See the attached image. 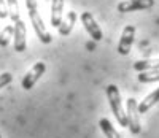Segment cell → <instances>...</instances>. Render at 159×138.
I'll return each instance as SVG.
<instances>
[{"mask_svg": "<svg viewBox=\"0 0 159 138\" xmlns=\"http://www.w3.org/2000/svg\"><path fill=\"white\" fill-rule=\"evenodd\" d=\"M157 102H159V87L154 89L151 94H148L147 97H145V99L139 103V111H140V114H145V113H147L151 106H154Z\"/></svg>", "mask_w": 159, "mask_h": 138, "instance_id": "obj_11", "label": "cell"}, {"mask_svg": "<svg viewBox=\"0 0 159 138\" xmlns=\"http://www.w3.org/2000/svg\"><path fill=\"white\" fill-rule=\"evenodd\" d=\"M46 72V65L45 62H37L30 70L25 73V76L22 78L21 81V86L24 91H30L35 84H37V81L40 79V76H43V73Z\"/></svg>", "mask_w": 159, "mask_h": 138, "instance_id": "obj_4", "label": "cell"}, {"mask_svg": "<svg viewBox=\"0 0 159 138\" xmlns=\"http://www.w3.org/2000/svg\"><path fill=\"white\" fill-rule=\"evenodd\" d=\"M137 78H139L140 82H156V81H159V68H156V70L140 72Z\"/></svg>", "mask_w": 159, "mask_h": 138, "instance_id": "obj_14", "label": "cell"}, {"mask_svg": "<svg viewBox=\"0 0 159 138\" xmlns=\"http://www.w3.org/2000/svg\"><path fill=\"white\" fill-rule=\"evenodd\" d=\"M25 7H27V11H29V18L32 21V25H34V30L38 37V40L42 41V43L48 45L52 41V37L51 33L46 30L45 27V22L42 19V16H40L38 13V7H37V0H25Z\"/></svg>", "mask_w": 159, "mask_h": 138, "instance_id": "obj_1", "label": "cell"}, {"mask_svg": "<svg viewBox=\"0 0 159 138\" xmlns=\"http://www.w3.org/2000/svg\"><path fill=\"white\" fill-rule=\"evenodd\" d=\"M13 40H15V51L24 52L27 48L25 43V24L22 19H18L15 22V33H13Z\"/></svg>", "mask_w": 159, "mask_h": 138, "instance_id": "obj_8", "label": "cell"}, {"mask_svg": "<svg viewBox=\"0 0 159 138\" xmlns=\"http://www.w3.org/2000/svg\"><path fill=\"white\" fill-rule=\"evenodd\" d=\"M81 22H83L84 29H86V32L91 35V38H92V40L100 41V40L103 38V33H102V30H100L99 24L96 22L94 16H92L89 11H84L83 15H81Z\"/></svg>", "mask_w": 159, "mask_h": 138, "instance_id": "obj_7", "label": "cell"}, {"mask_svg": "<svg viewBox=\"0 0 159 138\" xmlns=\"http://www.w3.org/2000/svg\"><path fill=\"white\" fill-rule=\"evenodd\" d=\"M13 81V75L11 73H2V75H0V89H3L5 86H8L10 84V82Z\"/></svg>", "mask_w": 159, "mask_h": 138, "instance_id": "obj_17", "label": "cell"}, {"mask_svg": "<svg viewBox=\"0 0 159 138\" xmlns=\"http://www.w3.org/2000/svg\"><path fill=\"white\" fill-rule=\"evenodd\" d=\"M126 116H127V127H129V130L134 135H139L140 130H142V126H140V111H139V103H137V100L134 97L127 99Z\"/></svg>", "mask_w": 159, "mask_h": 138, "instance_id": "obj_3", "label": "cell"}, {"mask_svg": "<svg viewBox=\"0 0 159 138\" xmlns=\"http://www.w3.org/2000/svg\"><path fill=\"white\" fill-rule=\"evenodd\" d=\"M99 127L105 133V136H107V138H123L121 135H119V132L113 127V124L110 122V119H107V118H102L99 121Z\"/></svg>", "mask_w": 159, "mask_h": 138, "instance_id": "obj_12", "label": "cell"}, {"mask_svg": "<svg viewBox=\"0 0 159 138\" xmlns=\"http://www.w3.org/2000/svg\"><path fill=\"white\" fill-rule=\"evenodd\" d=\"M107 97H108L110 108H111L118 124L121 127H127V116H126V109H124L123 102H121V94H119L118 86H115V84L107 86Z\"/></svg>", "mask_w": 159, "mask_h": 138, "instance_id": "obj_2", "label": "cell"}, {"mask_svg": "<svg viewBox=\"0 0 159 138\" xmlns=\"http://www.w3.org/2000/svg\"><path fill=\"white\" fill-rule=\"evenodd\" d=\"M62 11H64V0H52L51 3V24L56 27L61 25V21H62Z\"/></svg>", "mask_w": 159, "mask_h": 138, "instance_id": "obj_10", "label": "cell"}, {"mask_svg": "<svg viewBox=\"0 0 159 138\" xmlns=\"http://www.w3.org/2000/svg\"><path fill=\"white\" fill-rule=\"evenodd\" d=\"M134 38H135V27L134 25H126L123 29L119 43H118V52L121 54V56H127V54L130 52Z\"/></svg>", "mask_w": 159, "mask_h": 138, "instance_id": "obj_5", "label": "cell"}, {"mask_svg": "<svg viewBox=\"0 0 159 138\" xmlns=\"http://www.w3.org/2000/svg\"><path fill=\"white\" fill-rule=\"evenodd\" d=\"M134 68L140 72H147V70H156L159 68V57L157 59H145V60H137L134 64Z\"/></svg>", "mask_w": 159, "mask_h": 138, "instance_id": "obj_13", "label": "cell"}, {"mask_svg": "<svg viewBox=\"0 0 159 138\" xmlns=\"http://www.w3.org/2000/svg\"><path fill=\"white\" fill-rule=\"evenodd\" d=\"M13 33H15V25H7L5 29H3V32L0 33V46H2V48L8 46Z\"/></svg>", "mask_w": 159, "mask_h": 138, "instance_id": "obj_16", "label": "cell"}, {"mask_svg": "<svg viewBox=\"0 0 159 138\" xmlns=\"http://www.w3.org/2000/svg\"><path fill=\"white\" fill-rule=\"evenodd\" d=\"M5 2H7V7H8V18H10L13 22H16L18 19H21L18 0H5Z\"/></svg>", "mask_w": 159, "mask_h": 138, "instance_id": "obj_15", "label": "cell"}, {"mask_svg": "<svg viewBox=\"0 0 159 138\" xmlns=\"http://www.w3.org/2000/svg\"><path fill=\"white\" fill-rule=\"evenodd\" d=\"M154 7V0H123L118 3L119 13H130V11H139V10H148Z\"/></svg>", "mask_w": 159, "mask_h": 138, "instance_id": "obj_6", "label": "cell"}, {"mask_svg": "<svg viewBox=\"0 0 159 138\" xmlns=\"http://www.w3.org/2000/svg\"><path fill=\"white\" fill-rule=\"evenodd\" d=\"M0 18H8V7L5 0H0Z\"/></svg>", "mask_w": 159, "mask_h": 138, "instance_id": "obj_18", "label": "cell"}, {"mask_svg": "<svg viewBox=\"0 0 159 138\" xmlns=\"http://www.w3.org/2000/svg\"><path fill=\"white\" fill-rule=\"evenodd\" d=\"M75 22H76V13H75V11H69L67 15H65V16L62 18L61 25L57 27L59 35H62V37L70 35V32H72V29H73Z\"/></svg>", "mask_w": 159, "mask_h": 138, "instance_id": "obj_9", "label": "cell"}, {"mask_svg": "<svg viewBox=\"0 0 159 138\" xmlns=\"http://www.w3.org/2000/svg\"><path fill=\"white\" fill-rule=\"evenodd\" d=\"M0 138H2V135H0Z\"/></svg>", "mask_w": 159, "mask_h": 138, "instance_id": "obj_19", "label": "cell"}]
</instances>
